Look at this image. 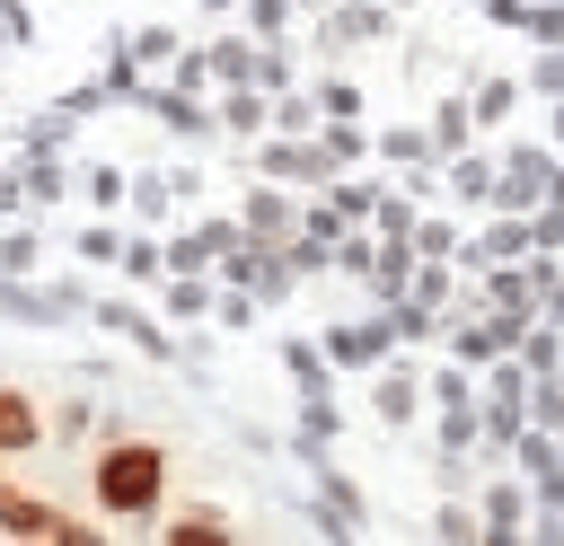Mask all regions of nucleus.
Wrapping results in <instances>:
<instances>
[{
  "label": "nucleus",
  "instance_id": "nucleus-4",
  "mask_svg": "<svg viewBox=\"0 0 564 546\" xmlns=\"http://www.w3.org/2000/svg\"><path fill=\"white\" fill-rule=\"evenodd\" d=\"M167 537H176V546H212V537H229V528H220V520H212V511H185V520H176V528H167Z\"/></svg>",
  "mask_w": 564,
  "mask_h": 546
},
{
  "label": "nucleus",
  "instance_id": "nucleus-1",
  "mask_svg": "<svg viewBox=\"0 0 564 546\" xmlns=\"http://www.w3.org/2000/svg\"><path fill=\"white\" fill-rule=\"evenodd\" d=\"M159 493H167V449H150V440H115V449L97 458V502H106L115 520L150 511Z\"/></svg>",
  "mask_w": 564,
  "mask_h": 546
},
{
  "label": "nucleus",
  "instance_id": "nucleus-3",
  "mask_svg": "<svg viewBox=\"0 0 564 546\" xmlns=\"http://www.w3.org/2000/svg\"><path fill=\"white\" fill-rule=\"evenodd\" d=\"M35 432H44V423H35V405H26L18 387H0V458H18V449H35Z\"/></svg>",
  "mask_w": 564,
  "mask_h": 546
},
{
  "label": "nucleus",
  "instance_id": "nucleus-2",
  "mask_svg": "<svg viewBox=\"0 0 564 546\" xmlns=\"http://www.w3.org/2000/svg\"><path fill=\"white\" fill-rule=\"evenodd\" d=\"M0 528H9V537H35V546H70V537H88L79 520H62L53 502H26V493H9V484H0Z\"/></svg>",
  "mask_w": 564,
  "mask_h": 546
}]
</instances>
